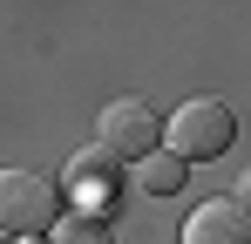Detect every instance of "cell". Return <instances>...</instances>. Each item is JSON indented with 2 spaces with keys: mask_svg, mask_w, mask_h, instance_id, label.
I'll list each match as a JSON object with an SVG mask.
<instances>
[{
  "mask_svg": "<svg viewBox=\"0 0 251 244\" xmlns=\"http://www.w3.org/2000/svg\"><path fill=\"white\" fill-rule=\"evenodd\" d=\"M163 143H170V156H197V163H210V156H224L231 143H238V116H231V102H217V95H190L176 116L163 122Z\"/></svg>",
  "mask_w": 251,
  "mask_h": 244,
  "instance_id": "cell-1",
  "label": "cell"
},
{
  "mask_svg": "<svg viewBox=\"0 0 251 244\" xmlns=\"http://www.w3.org/2000/svg\"><path fill=\"white\" fill-rule=\"evenodd\" d=\"M48 224H54V183L41 170L7 163L0 170V231L7 238H41Z\"/></svg>",
  "mask_w": 251,
  "mask_h": 244,
  "instance_id": "cell-2",
  "label": "cell"
},
{
  "mask_svg": "<svg viewBox=\"0 0 251 244\" xmlns=\"http://www.w3.org/2000/svg\"><path fill=\"white\" fill-rule=\"evenodd\" d=\"M156 136H163V116H156L143 95H116V102L102 109V122H95V143L116 163H143L156 149Z\"/></svg>",
  "mask_w": 251,
  "mask_h": 244,
  "instance_id": "cell-3",
  "label": "cell"
},
{
  "mask_svg": "<svg viewBox=\"0 0 251 244\" xmlns=\"http://www.w3.org/2000/svg\"><path fill=\"white\" fill-rule=\"evenodd\" d=\"M68 197L82 203V217H109V203L123 197V163L109 156L102 143L68 156Z\"/></svg>",
  "mask_w": 251,
  "mask_h": 244,
  "instance_id": "cell-4",
  "label": "cell"
},
{
  "mask_svg": "<svg viewBox=\"0 0 251 244\" xmlns=\"http://www.w3.org/2000/svg\"><path fill=\"white\" fill-rule=\"evenodd\" d=\"M176 244H251V210L238 197H204L183 217V238Z\"/></svg>",
  "mask_w": 251,
  "mask_h": 244,
  "instance_id": "cell-5",
  "label": "cell"
},
{
  "mask_svg": "<svg viewBox=\"0 0 251 244\" xmlns=\"http://www.w3.org/2000/svg\"><path fill=\"white\" fill-rule=\"evenodd\" d=\"M143 190H156V197H176V190H183V156H170V149H150V156H143Z\"/></svg>",
  "mask_w": 251,
  "mask_h": 244,
  "instance_id": "cell-6",
  "label": "cell"
},
{
  "mask_svg": "<svg viewBox=\"0 0 251 244\" xmlns=\"http://www.w3.org/2000/svg\"><path fill=\"white\" fill-rule=\"evenodd\" d=\"M54 244H116L109 238V217H54Z\"/></svg>",
  "mask_w": 251,
  "mask_h": 244,
  "instance_id": "cell-7",
  "label": "cell"
},
{
  "mask_svg": "<svg viewBox=\"0 0 251 244\" xmlns=\"http://www.w3.org/2000/svg\"><path fill=\"white\" fill-rule=\"evenodd\" d=\"M238 203H245V210H251V170H245V176H238Z\"/></svg>",
  "mask_w": 251,
  "mask_h": 244,
  "instance_id": "cell-8",
  "label": "cell"
},
{
  "mask_svg": "<svg viewBox=\"0 0 251 244\" xmlns=\"http://www.w3.org/2000/svg\"><path fill=\"white\" fill-rule=\"evenodd\" d=\"M14 244H41V238H14Z\"/></svg>",
  "mask_w": 251,
  "mask_h": 244,
  "instance_id": "cell-9",
  "label": "cell"
}]
</instances>
